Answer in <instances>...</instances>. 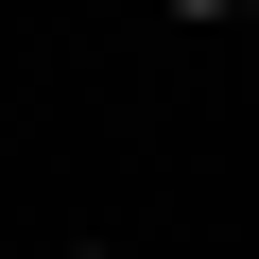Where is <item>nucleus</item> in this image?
<instances>
[{"label":"nucleus","mask_w":259,"mask_h":259,"mask_svg":"<svg viewBox=\"0 0 259 259\" xmlns=\"http://www.w3.org/2000/svg\"><path fill=\"white\" fill-rule=\"evenodd\" d=\"M156 18H259V0H156Z\"/></svg>","instance_id":"obj_1"}]
</instances>
